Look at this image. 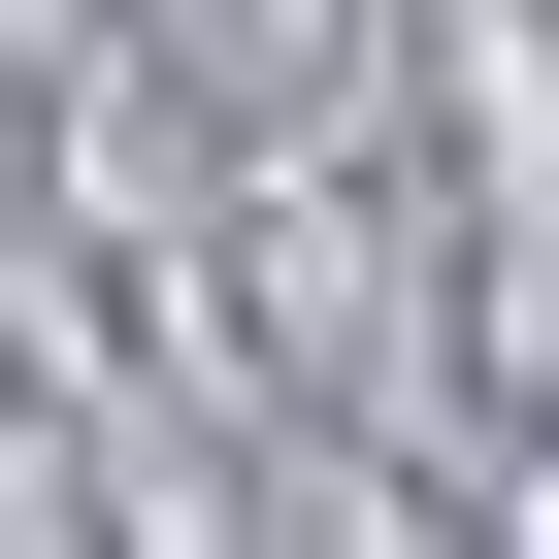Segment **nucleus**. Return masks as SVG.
<instances>
[]
</instances>
